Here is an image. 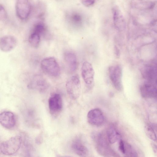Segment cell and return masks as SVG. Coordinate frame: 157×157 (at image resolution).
I'll return each mask as SVG.
<instances>
[{
    "label": "cell",
    "instance_id": "d6986e66",
    "mask_svg": "<svg viewBox=\"0 0 157 157\" xmlns=\"http://www.w3.org/2000/svg\"><path fill=\"white\" fill-rule=\"evenodd\" d=\"M40 36L38 34L33 32L30 35L29 38V41L30 44L33 47L37 48L40 44Z\"/></svg>",
    "mask_w": 157,
    "mask_h": 157
},
{
    "label": "cell",
    "instance_id": "5b68a950",
    "mask_svg": "<svg viewBox=\"0 0 157 157\" xmlns=\"http://www.w3.org/2000/svg\"><path fill=\"white\" fill-rule=\"evenodd\" d=\"M122 73V68L119 65L112 66L109 68L110 79L115 88L119 91L123 90Z\"/></svg>",
    "mask_w": 157,
    "mask_h": 157
},
{
    "label": "cell",
    "instance_id": "4fadbf2b",
    "mask_svg": "<svg viewBox=\"0 0 157 157\" xmlns=\"http://www.w3.org/2000/svg\"><path fill=\"white\" fill-rule=\"evenodd\" d=\"M17 44L16 38L11 35H6L0 38V49L7 52L14 49Z\"/></svg>",
    "mask_w": 157,
    "mask_h": 157
},
{
    "label": "cell",
    "instance_id": "484cf974",
    "mask_svg": "<svg viewBox=\"0 0 157 157\" xmlns=\"http://www.w3.org/2000/svg\"><path fill=\"white\" fill-rule=\"evenodd\" d=\"M152 149L154 152L157 153V146L156 144L153 143H151V144Z\"/></svg>",
    "mask_w": 157,
    "mask_h": 157
},
{
    "label": "cell",
    "instance_id": "e0dca14e",
    "mask_svg": "<svg viewBox=\"0 0 157 157\" xmlns=\"http://www.w3.org/2000/svg\"><path fill=\"white\" fill-rule=\"evenodd\" d=\"M156 67L154 65H147L144 71V75L147 81L156 83Z\"/></svg>",
    "mask_w": 157,
    "mask_h": 157
},
{
    "label": "cell",
    "instance_id": "9c48e42d",
    "mask_svg": "<svg viewBox=\"0 0 157 157\" xmlns=\"http://www.w3.org/2000/svg\"><path fill=\"white\" fill-rule=\"evenodd\" d=\"M87 118L90 124L95 126L102 125L105 121V117L102 112L98 108L90 110L88 113Z\"/></svg>",
    "mask_w": 157,
    "mask_h": 157
},
{
    "label": "cell",
    "instance_id": "44dd1931",
    "mask_svg": "<svg viewBox=\"0 0 157 157\" xmlns=\"http://www.w3.org/2000/svg\"><path fill=\"white\" fill-rule=\"evenodd\" d=\"M145 132L147 136L154 141H156V134L154 128L151 125L147 124L145 126Z\"/></svg>",
    "mask_w": 157,
    "mask_h": 157
},
{
    "label": "cell",
    "instance_id": "3957f363",
    "mask_svg": "<svg viewBox=\"0 0 157 157\" xmlns=\"http://www.w3.org/2000/svg\"><path fill=\"white\" fill-rule=\"evenodd\" d=\"M40 66L43 71L51 76L56 77L60 74V66L53 57H48L43 59L41 62Z\"/></svg>",
    "mask_w": 157,
    "mask_h": 157
},
{
    "label": "cell",
    "instance_id": "277c9868",
    "mask_svg": "<svg viewBox=\"0 0 157 157\" xmlns=\"http://www.w3.org/2000/svg\"><path fill=\"white\" fill-rule=\"evenodd\" d=\"M66 88L69 97L73 100H75L79 97L81 92V85L79 77L74 75L67 80Z\"/></svg>",
    "mask_w": 157,
    "mask_h": 157
},
{
    "label": "cell",
    "instance_id": "7a4b0ae2",
    "mask_svg": "<svg viewBox=\"0 0 157 157\" xmlns=\"http://www.w3.org/2000/svg\"><path fill=\"white\" fill-rule=\"evenodd\" d=\"M22 138L19 135L12 137L1 144L0 150L3 154L11 155L16 153L20 148Z\"/></svg>",
    "mask_w": 157,
    "mask_h": 157
},
{
    "label": "cell",
    "instance_id": "ac0fdd59",
    "mask_svg": "<svg viewBox=\"0 0 157 157\" xmlns=\"http://www.w3.org/2000/svg\"><path fill=\"white\" fill-rule=\"evenodd\" d=\"M106 134L109 142L113 144L121 139V136L115 126L111 125L108 128Z\"/></svg>",
    "mask_w": 157,
    "mask_h": 157
},
{
    "label": "cell",
    "instance_id": "9a60e30c",
    "mask_svg": "<svg viewBox=\"0 0 157 157\" xmlns=\"http://www.w3.org/2000/svg\"><path fill=\"white\" fill-rule=\"evenodd\" d=\"M113 20L115 27L120 31H123L125 28V23L123 16L119 9L117 7L112 10Z\"/></svg>",
    "mask_w": 157,
    "mask_h": 157
},
{
    "label": "cell",
    "instance_id": "603a6c76",
    "mask_svg": "<svg viewBox=\"0 0 157 157\" xmlns=\"http://www.w3.org/2000/svg\"><path fill=\"white\" fill-rule=\"evenodd\" d=\"M70 19L74 24H79L81 23L82 18L81 16L77 13H74L71 15Z\"/></svg>",
    "mask_w": 157,
    "mask_h": 157
},
{
    "label": "cell",
    "instance_id": "6da1fadb",
    "mask_svg": "<svg viewBox=\"0 0 157 157\" xmlns=\"http://www.w3.org/2000/svg\"><path fill=\"white\" fill-rule=\"evenodd\" d=\"M92 138L96 150L100 155L105 156H118L111 147L105 137L102 134L93 133Z\"/></svg>",
    "mask_w": 157,
    "mask_h": 157
},
{
    "label": "cell",
    "instance_id": "ba28073f",
    "mask_svg": "<svg viewBox=\"0 0 157 157\" xmlns=\"http://www.w3.org/2000/svg\"><path fill=\"white\" fill-rule=\"evenodd\" d=\"M16 7L17 14L20 19L25 20L28 17L31 10L29 0H17Z\"/></svg>",
    "mask_w": 157,
    "mask_h": 157
},
{
    "label": "cell",
    "instance_id": "30bf717a",
    "mask_svg": "<svg viewBox=\"0 0 157 157\" xmlns=\"http://www.w3.org/2000/svg\"><path fill=\"white\" fill-rule=\"evenodd\" d=\"M49 86L47 81L40 75H36L34 77L28 85L29 89L42 92L46 90Z\"/></svg>",
    "mask_w": 157,
    "mask_h": 157
},
{
    "label": "cell",
    "instance_id": "8992f818",
    "mask_svg": "<svg viewBox=\"0 0 157 157\" xmlns=\"http://www.w3.org/2000/svg\"><path fill=\"white\" fill-rule=\"evenodd\" d=\"M70 147L72 151L79 156H86L89 154L88 148L81 136L75 137L72 141Z\"/></svg>",
    "mask_w": 157,
    "mask_h": 157
},
{
    "label": "cell",
    "instance_id": "d4e9b609",
    "mask_svg": "<svg viewBox=\"0 0 157 157\" xmlns=\"http://www.w3.org/2000/svg\"><path fill=\"white\" fill-rule=\"evenodd\" d=\"M82 3L86 7H90L94 5L96 0H81Z\"/></svg>",
    "mask_w": 157,
    "mask_h": 157
},
{
    "label": "cell",
    "instance_id": "7c38bea8",
    "mask_svg": "<svg viewBox=\"0 0 157 157\" xmlns=\"http://www.w3.org/2000/svg\"><path fill=\"white\" fill-rule=\"evenodd\" d=\"M142 96L145 98H156V83L146 81L140 88Z\"/></svg>",
    "mask_w": 157,
    "mask_h": 157
},
{
    "label": "cell",
    "instance_id": "2e32d148",
    "mask_svg": "<svg viewBox=\"0 0 157 157\" xmlns=\"http://www.w3.org/2000/svg\"><path fill=\"white\" fill-rule=\"evenodd\" d=\"M64 59L69 70L74 72L77 67V59L76 55L73 52L67 51L64 53Z\"/></svg>",
    "mask_w": 157,
    "mask_h": 157
},
{
    "label": "cell",
    "instance_id": "8fae6325",
    "mask_svg": "<svg viewBox=\"0 0 157 157\" xmlns=\"http://www.w3.org/2000/svg\"><path fill=\"white\" fill-rule=\"evenodd\" d=\"M82 77L86 84L92 85L94 82V71L92 64L88 61L84 62L81 68Z\"/></svg>",
    "mask_w": 157,
    "mask_h": 157
},
{
    "label": "cell",
    "instance_id": "cb8c5ba5",
    "mask_svg": "<svg viewBox=\"0 0 157 157\" xmlns=\"http://www.w3.org/2000/svg\"><path fill=\"white\" fill-rule=\"evenodd\" d=\"M7 13L4 6L0 4V21L6 20L7 17Z\"/></svg>",
    "mask_w": 157,
    "mask_h": 157
},
{
    "label": "cell",
    "instance_id": "ffe728a7",
    "mask_svg": "<svg viewBox=\"0 0 157 157\" xmlns=\"http://www.w3.org/2000/svg\"><path fill=\"white\" fill-rule=\"evenodd\" d=\"M124 155L128 157H137L138 154L135 150L129 144L124 141Z\"/></svg>",
    "mask_w": 157,
    "mask_h": 157
},
{
    "label": "cell",
    "instance_id": "52a82bcc",
    "mask_svg": "<svg viewBox=\"0 0 157 157\" xmlns=\"http://www.w3.org/2000/svg\"><path fill=\"white\" fill-rule=\"evenodd\" d=\"M48 104L51 114L54 116L58 115L62 111L63 107L62 99L60 95L57 93L53 94L48 99Z\"/></svg>",
    "mask_w": 157,
    "mask_h": 157
},
{
    "label": "cell",
    "instance_id": "7402d4cb",
    "mask_svg": "<svg viewBox=\"0 0 157 157\" xmlns=\"http://www.w3.org/2000/svg\"><path fill=\"white\" fill-rule=\"evenodd\" d=\"M46 29L44 25L41 23H39L35 26L33 32L39 34L43 35L45 32Z\"/></svg>",
    "mask_w": 157,
    "mask_h": 157
},
{
    "label": "cell",
    "instance_id": "5bb4252c",
    "mask_svg": "<svg viewBox=\"0 0 157 157\" xmlns=\"http://www.w3.org/2000/svg\"><path fill=\"white\" fill-rule=\"evenodd\" d=\"M0 124L7 129H10L14 127L16 124V120L14 114L9 111L0 113Z\"/></svg>",
    "mask_w": 157,
    "mask_h": 157
}]
</instances>
